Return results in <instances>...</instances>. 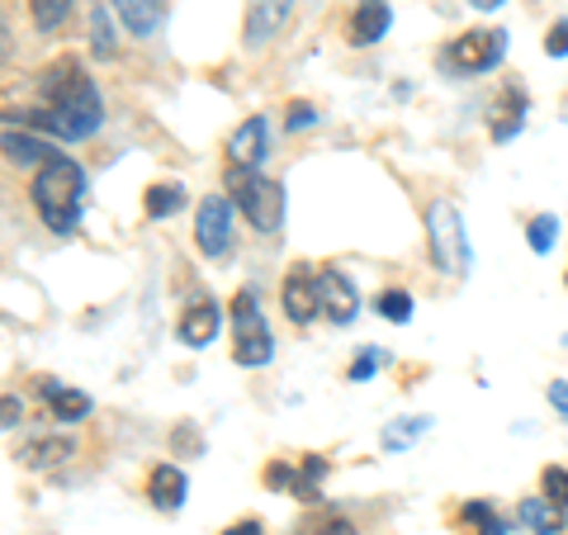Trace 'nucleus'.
<instances>
[{
    "instance_id": "nucleus-1",
    "label": "nucleus",
    "mask_w": 568,
    "mask_h": 535,
    "mask_svg": "<svg viewBox=\"0 0 568 535\" xmlns=\"http://www.w3.org/2000/svg\"><path fill=\"white\" fill-rule=\"evenodd\" d=\"M33 129H43L62 142H85L100 133L104 123V100L95 81L85 77L81 62H58L39 85V110L29 114Z\"/></svg>"
},
{
    "instance_id": "nucleus-2",
    "label": "nucleus",
    "mask_w": 568,
    "mask_h": 535,
    "mask_svg": "<svg viewBox=\"0 0 568 535\" xmlns=\"http://www.w3.org/2000/svg\"><path fill=\"white\" fill-rule=\"evenodd\" d=\"M29 200L39 209V219L48 233H77L81 209H85V171L71 162V157H52V162L39 166V175L29 181Z\"/></svg>"
},
{
    "instance_id": "nucleus-3",
    "label": "nucleus",
    "mask_w": 568,
    "mask_h": 535,
    "mask_svg": "<svg viewBox=\"0 0 568 535\" xmlns=\"http://www.w3.org/2000/svg\"><path fill=\"white\" fill-rule=\"evenodd\" d=\"M223 185L261 238H275L284 228V185L280 181H271V175H261L252 166H227Z\"/></svg>"
},
{
    "instance_id": "nucleus-4",
    "label": "nucleus",
    "mask_w": 568,
    "mask_h": 535,
    "mask_svg": "<svg viewBox=\"0 0 568 535\" xmlns=\"http://www.w3.org/2000/svg\"><path fill=\"white\" fill-rule=\"evenodd\" d=\"M426 246L440 275H469V238H465V219L450 200H432L426 204Z\"/></svg>"
},
{
    "instance_id": "nucleus-5",
    "label": "nucleus",
    "mask_w": 568,
    "mask_h": 535,
    "mask_svg": "<svg viewBox=\"0 0 568 535\" xmlns=\"http://www.w3.org/2000/svg\"><path fill=\"white\" fill-rule=\"evenodd\" d=\"M233 361L246 370H261L275 361V336L252 290H237L233 299Z\"/></svg>"
},
{
    "instance_id": "nucleus-6",
    "label": "nucleus",
    "mask_w": 568,
    "mask_h": 535,
    "mask_svg": "<svg viewBox=\"0 0 568 535\" xmlns=\"http://www.w3.org/2000/svg\"><path fill=\"white\" fill-rule=\"evenodd\" d=\"M507 52V33L503 29H474V33H459V39L446 43L440 62L446 71H459V77H478V71H493Z\"/></svg>"
},
{
    "instance_id": "nucleus-7",
    "label": "nucleus",
    "mask_w": 568,
    "mask_h": 535,
    "mask_svg": "<svg viewBox=\"0 0 568 535\" xmlns=\"http://www.w3.org/2000/svg\"><path fill=\"white\" fill-rule=\"evenodd\" d=\"M194 246L219 261L227 256V246H233V204L223 200V194H204L200 200V213H194Z\"/></svg>"
},
{
    "instance_id": "nucleus-8",
    "label": "nucleus",
    "mask_w": 568,
    "mask_h": 535,
    "mask_svg": "<svg viewBox=\"0 0 568 535\" xmlns=\"http://www.w3.org/2000/svg\"><path fill=\"white\" fill-rule=\"evenodd\" d=\"M327 478V460L323 455H304L298 465H284L275 460L271 470H265V484L271 488H290L294 497H304V503H317V484Z\"/></svg>"
},
{
    "instance_id": "nucleus-9",
    "label": "nucleus",
    "mask_w": 568,
    "mask_h": 535,
    "mask_svg": "<svg viewBox=\"0 0 568 535\" xmlns=\"http://www.w3.org/2000/svg\"><path fill=\"white\" fill-rule=\"evenodd\" d=\"M280 303H284V313H290V323L308 327L313 317L323 313V299H317V271L294 265V271L284 275V284H280Z\"/></svg>"
},
{
    "instance_id": "nucleus-10",
    "label": "nucleus",
    "mask_w": 568,
    "mask_h": 535,
    "mask_svg": "<svg viewBox=\"0 0 568 535\" xmlns=\"http://www.w3.org/2000/svg\"><path fill=\"white\" fill-rule=\"evenodd\" d=\"M317 299H323L327 323H336V327H346L351 317L361 313V294H355L351 275L336 271V265H323V271H317Z\"/></svg>"
},
{
    "instance_id": "nucleus-11",
    "label": "nucleus",
    "mask_w": 568,
    "mask_h": 535,
    "mask_svg": "<svg viewBox=\"0 0 568 535\" xmlns=\"http://www.w3.org/2000/svg\"><path fill=\"white\" fill-rule=\"evenodd\" d=\"M290 14H294V0H246V24H242L246 48H265L290 24Z\"/></svg>"
},
{
    "instance_id": "nucleus-12",
    "label": "nucleus",
    "mask_w": 568,
    "mask_h": 535,
    "mask_svg": "<svg viewBox=\"0 0 568 535\" xmlns=\"http://www.w3.org/2000/svg\"><path fill=\"white\" fill-rule=\"evenodd\" d=\"M223 327V309L213 299H190L185 303V313H181V323H175V336L190 346V351H204L213 336H219Z\"/></svg>"
},
{
    "instance_id": "nucleus-13",
    "label": "nucleus",
    "mask_w": 568,
    "mask_h": 535,
    "mask_svg": "<svg viewBox=\"0 0 568 535\" xmlns=\"http://www.w3.org/2000/svg\"><path fill=\"white\" fill-rule=\"evenodd\" d=\"M265 148H271V123L256 114L227 138V166H252L256 171L265 162Z\"/></svg>"
},
{
    "instance_id": "nucleus-14",
    "label": "nucleus",
    "mask_w": 568,
    "mask_h": 535,
    "mask_svg": "<svg viewBox=\"0 0 568 535\" xmlns=\"http://www.w3.org/2000/svg\"><path fill=\"white\" fill-rule=\"evenodd\" d=\"M77 455V441L71 436H33V441H24L20 451H14V460H20L24 470H58V465H67V460Z\"/></svg>"
},
{
    "instance_id": "nucleus-15",
    "label": "nucleus",
    "mask_w": 568,
    "mask_h": 535,
    "mask_svg": "<svg viewBox=\"0 0 568 535\" xmlns=\"http://www.w3.org/2000/svg\"><path fill=\"white\" fill-rule=\"evenodd\" d=\"M388 24H394V10L384 6V0H361V6L351 10V43L355 48H375Z\"/></svg>"
},
{
    "instance_id": "nucleus-16",
    "label": "nucleus",
    "mask_w": 568,
    "mask_h": 535,
    "mask_svg": "<svg viewBox=\"0 0 568 535\" xmlns=\"http://www.w3.org/2000/svg\"><path fill=\"white\" fill-rule=\"evenodd\" d=\"M185 493H190L185 470L156 465V470L148 474V497H152V507H156V512H181V507H185Z\"/></svg>"
},
{
    "instance_id": "nucleus-17",
    "label": "nucleus",
    "mask_w": 568,
    "mask_h": 535,
    "mask_svg": "<svg viewBox=\"0 0 568 535\" xmlns=\"http://www.w3.org/2000/svg\"><path fill=\"white\" fill-rule=\"evenodd\" d=\"M114 14L133 39H152L166 20V0H114Z\"/></svg>"
},
{
    "instance_id": "nucleus-18",
    "label": "nucleus",
    "mask_w": 568,
    "mask_h": 535,
    "mask_svg": "<svg viewBox=\"0 0 568 535\" xmlns=\"http://www.w3.org/2000/svg\"><path fill=\"white\" fill-rule=\"evenodd\" d=\"M43 398H48V413L58 422H85L91 417V394H81V388H67L58 380H43Z\"/></svg>"
},
{
    "instance_id": "nucleus-19",
    "label": "nucleus",
    "mask_w": 568,
    "mask_h": 535,
    "mask_svg": "<svg viewBox=\"0 0 568 535\" xmlns=\"http://www.w3.org/2000/svg\"><path fill=\"white\" fill-rule=\"evenodd\" d=\"M517 526H526L530 535H559L564 531V512L549 503V497H521L517 503Z\"/></svg>"
},
{
    "instance_id": "nucleus-20",
    "label": "nucleus",
    "mask_w": 568,
    "mask_h": 535,
    "mask_svg": "<svg viewBox=\"0 0 568 535\" xmlns=\"http://www.w3.org/2000/svg\"><path fill=\"white\" fill-rule=\"evenodd\" d=\"M521 119H526V91H503L493 110V142H511L521 133Z\"/></svg>"
},
{
    "instance_id": "nucleus-21",
    "label": "nucleus",
    "mask_w": 568,
    "mask_h": 535,
    "mask_svg": "<svg viewBox=\"0 0 568 535\" xmlns=\"http://www.w3.org/2000/svg\"><path fill=\"white\" fill-rule=\"evenodd\" d=\"M52 152L48 142H39V138H29V133H14V129H6V162L10 166H33V162H52Z\"/></svg>"
},
{
    "instance_id": "nucleus-22",
    "label": "nucleus",
    "mask_w": 568,
    "mask_h": 535,
    "mask_svg": "<svg viewBox=\"0 0 568 535\" xmlns=\"http://www.w3.org/2000/svg\"><path fill=\"white\" fill-rule=\"evenodd\" d=\"M459 526H465L469 535H507V522L497 516L493 503H484V497H474V503L459 507Z\"/></svg>"
},
{
    "instance_id": "nucleus-23",
    "label": "nucleus",
    "mask_w": 568,
    "mask_h": 535,
    "mask_svg": "<svg viewBox=\"0 0 568 535\" xmlns=\"http://www.w3.org/2000/svg\"><path fill=\"white\" fill-rule=\"evenodd\" d=\"M185 209V190L181 185H152L148 194H142V213H148V219H156V223H162V219H171V213H181Z\"/></svg>"
},
{
    "instance_id": "nucleus-24",
    "label": "nucleus",
    "mask_w": 568,
    "mask_h": 535,
    "mask_svg": "<svg viewBox=\"0 0 568 535\" xmlns=\"http://www.w3.org/2000/svg\"><path fill=\"white\" fill-rule=\"evenodd\" d=\"M526 242H530V252H536V256H545L549 246L559 242V219H555V213H536L530 228H526Z\"/></svg>"
},
{
    "instance_id": "nucleus-25",
    "label": "nucleus",
    "mask_w": 568,
    "mask_h": 535,
    "mask_svg": "<svg viewBox=\"0 0 568 535\" xmlns=\"http://www.w3.org/2000/svg\"><path fill=\"white\" fill-rule=\"evenodd\" d=\"M375 309H379L384 323H413V294L407 290H384L375 299Z\"/></svg>"
},
{
    "instance_id": "nucleus-26",
    "label": "nucleus",
    "mask_w": 568,
    "mask_h": 535,
    "mask_svg": "<svg viewBox=\"0 0 568 535\" xmlns=\"http://www.w3.org/2000/svg\"><path fill=\"white\" fill-rule=\"evenodd\" d=\"M426 426H432V417H407L403 426H384L379 441H384V451H407V445H413Z\"/></svg>"
},
{
    "instance_id": "nucleus-27",
    "label": "nucleus",
    "mask_w": 568,
    "mask_h": 535,
    "mask_svg": "<svg viewBox=\"0 0 568 535\" xmlns=\"http://www.w3.org/2000/svg\"><path fill=\"white\" fill-rule=\"evenodd\" d=\"M29 14H33V24H39L43 33H52L71 14V0H29Z\"/></svg>"
},
{
    "instance_id": "nucleus-28",
    "label": "nucleus",
    "mask_w": 568,
    "mask_h": 535,
    "mask_svg": "<svg viewBox=\"0 0 568 535\" xmlns=\"http://www.w3.org/2000/svg\"><path fill=\"white\" fill-rule=\"evenodd\" d=\"M540 488H545V497H549V503H555L559 512H568V470L549 465V470L540 474Z\"/></svg>"
},
{
    "instance_id": "nucleus-29",
    "label": "nucleus",
    "mask_w": 568,
    "mask_h": 535,
    "mask_svg": "<svg viewBox=\"0 0 568 535\" xmlns=\"http://www.w3.org/2000/svg\"><path fill=\"white\" fill-rule=\"evenodd\" d=\"M91 39H95V58H114V33H110L104 6H95V14H91Z\"/></svg>"
},
{
    "instance_id": "nucleus-30",
    "label": "nucleus",
    "mask_w": 568,
    "mask_h": 535,
    "mask_svg": "<svg viewBox=\"0 0 568 535\" xmlns=\"http://www.w3.org/2000/svg\"><path fill=\"white\" fill-rule=\"evenodd\" d=\"M313 123H317V110H313V104H304V100H294L290 110H284V129H290V133H304V129H313Z\"/></svg>"
},
{
    "instance_id": "nucleus-31",
    "label": "nucleus",
    "mask_w": 568,
    "mask_h": 535,
    "mask_svg": "<svg viewBox=\"0 0 568 535\" xmlns=\"http://www.w3.org/2000/svg\"><path fill=\"white\" fill-rule=\"evenodd\" d=\"M375 370H379V351H375V346H365V351L351 361V384H365Z\"/></svg>"
},
{
    "instance_id": "nucleus-32",
    "label": "nucleus",
    "mask_w": 568,
    "mask_h": 535,
    "mask_svg": "<svg viewBox=\"0 0 568 535\" xmlns=\"http://www.w3.org/2000/svg\"><path fill=\"white\" fill-rule=\"evenodd\" d=\"M545 52L549 58H568V20H559L555 29L545 33Z\"/></svg>"
},
{
    "instance_id": "nucleus-33",
    "label": "nucleus",
    "mask_w": 568,
    "mask_h": 535,
    "mask_svg": "<svg viewBox=\"0 0 568 535\" xmlns=\"http://www.w3.org/2000/svg\"><path fill=\"white\" fill-rule=\"evenodd\" d=\"M549 403L559 417H568V380H549Z\"/></svg>"
},
{
    "instance_id": "nucleus-34",
    "label": "nucleus",
    "mask_w": 568,
    "mask_h": 535,
    "mask_svg": "<svg viewBox=\"0 0 568 535\" xmlns=\"http://www.w3.org/2000/svg\"><path fill=\"white\" fill-rule=\"evenodd\" d=\"M0 413H6V422H0V426H14V422H20L24 407H20V398H14V394H6V403H0Z\"/></svg>"
},
{
    "instance_id": "nucleus-35",
    "label": "nucleus",
    "mask_w": 568,
    "mask_h": 535,
    "mask_svg": "<svg viewBox=\"0 0 568 535\" xmlns=\"http://www.w3.org/2000/svg\"><path fill=\"white\" fill-rule=\"evenodd\" d=\"M175 445H185V451H200V432H194V426L185 422L181 432H175Z\"/></svg>"
},
{
    "instance_id": "nucleus-36",
    "label": "nucleus",
    "mask_w": 568,
    "mask_h": 535,
    "mask_svg": "<svg viewBox=\"0 0 568 535\" xmlns=\"http://www.w3.org/2000/svg\"><path fill=\"white\" fill-rule=\"evenodd\" d=\"M223 535H265V531H261V522H237V526H227Z\"/></svg>"
},
{
    "instance_id": "nucleus-37",
    "label": "nucleus",
    "mask_w": 568,
    "mask_h": 535,
    "mask_svg": "<svg viewBox=\"0 0 568 535\" xmlns=\"http://www.w3.org/2000/svg\"><path fill=\"white\" fill-rule=\"evenodd\" d=\"M317 535H361V531H355L351 522H327V526L317 531Z\"/></svg>"
},
{
    "instance_id": "nucleus-38",
    "label": "nucleus",
    "mask_w": 568,
    "mask_h": 535,
    "mask_svg": "<svg viewBox=\"0 0 568 535\" xmlns=\"http://www.w3.org/2000/svg\"><path fill=\"white\" fill-rule=\"evenodd\" d=\"M469 6H474V10H497L503 0H469Z\"/></svg>"
},
{
    "instance_id": "nucleus-39",
    "label": "nucleus",
    "mask_w": 568,
    "mask_h": 535,
    "mask_svg": "<svg viewBox=\"0 0 568 535\" xmlns=\"http://www.w3.org/2000/svg\"><path fill=\"white\" fill-rule=\"evenodd\" d=\"M564 284H568V275H564Z\"/></svg>"
}]
</instances>
